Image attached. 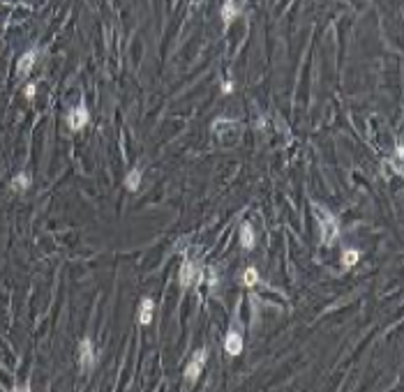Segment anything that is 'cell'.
Returning a JSON list of instances; mask_svg holds the SVG:
<instances>
[{
  "label": "cell",
  "mask_w": 404,
  "mask_h": 392,
  "mask_svg": "<svg viewBox=\"0 0 404 392\" xmlns=\"http://www.w3.org/2000/svg\"><path fill=\"white\" fill-rule=\"evenodd\" d=\"M314 206V213L319 215V229H321V242L323 245H333L339 235V224L335 219L333 213H328L321 203H312Z\"/></svg>",
  "instance_id": "obj_1"
},
{
  "label": "cell",
  "mask_w": 404,
  "mask_h": 392,
  "mask_svg": "<svg viewBox=\"0 0 404 392\" xmlns=\"http://www.w3.org/2000/svg\"><path fill=\"white\" fill-rule=\"evenodd\" d=\"M153 311H155V302L150 298H143L141 307H139V323H141V325H148V323L153 321Z\"/></svg>",
  "instance_id": "obj_8"
},
{
  "label": "cell",
  "mask_w": 404,
  "mask_h": 392,
  "mask_svg": "<svg viewBox=\"0 0 404 392\" xmlns=\"http://www.w3.org/2000/svg\"><path fill=\"white\" fill-rule=\"evenodd\" d=\"M35 60H37V51H35V49L26 51V53H23L21 58H19V65H17V70H19V77H26L28 72L33 70Z\"/></svg>",
  "instance_id": "obj_7"
},
{
  "label": "cell",
  "mask_w": 404,
  "mask_h": 392,
  "mask_svg": "<svg viewBox=\"0 0 404 392\" xmlns=\"http://www.w3.org/2000/svg\"><path fill=\"white\" fill-rule=\"evenodd\" d=\"M206 360H208V351L206 349H199L197 353H194L192 362L187 365V369H185V381L190 383V385H194V383L199 381V376H201V369H203V365H206Z\"/></svg>",
  "instance_id": "obj_3"
},
{
  "label": "cell",
  "mask_w": 404,
  "mask_h": 392,
  "mask_svg": "<svg viewBox=\"0 0 404 392\" xmlns=\"http://www.w3.org/2000/svg\"><path fill=\"white\" fill-rule=\"evenodd\" d=\"M197 279H203V273L194 266V261H185L181 268V286L183 289H190Z\"/></svg>",
  "instance_id": "obj_5"
},
{
  "label": "cell",
  "mask_w": 404,
  "mask_h": 392,
  "mask_svg": "<svg viewBox=\"0 0 404 392\" xmlns=\"http://www.w3.org/2000/svg\"><path fill=\"white\" fill-rule=\"evenodd\" d=\"M23 95H26V99H33L35 97V83H28L26 90H23Z\"/></svg>",
  "instance_id": "obj_16"
},
{
  "label": "cell",
  "mask_w": 404,
  "mask_h": 392,
  "mask_svg": "<svg viewBox=\"0 0 404 392\" xmlns=\"http://www.w3.org/2000/svg\"><path fill=\"white\" fill-rule=\"evenodd\" d=\"M241 14V10H238V5H236V0H224V7H222V19H224V28H229L231 21H234L236 17Z\"/></svg>",
  "instance_id": "obj_9"
},
{
  "label": "cell",
  "mask_w": 404,
  "mask_h": 392,
  "mask_svg": "<svg viewBox=\"0 0 404 392\" xmlns=\"http://www.w3.org/2000/svg\"><path fill=\"white\" fill-rule=\"evenodd\" d=\"M254 240H257L254 238V229H252L250 222H245L241 226V245L245 247V249H252V247H254Z\"/></svg>",
  "instance_id": "obj_10"
},
{
  "label": "cell",
  "mask_w": 404,
  "mask_h": 392,
  "mask_svg": "<svg viewBox=\"0 0 404 392\" xmlns=\"http://www.w3.org/2000/svg\"><path fill=\"white\" fill-rule=\"evenodd\" d=\"M342 263H344V266H356V263H358V251H356V249H347L342 254Z\"/></svg>",
  "instance_id": "obj_14"
},
{
  "label": "cell",
  "mask_w": 404,
  "mask_h": 392,
  "mask_svg": "<svg viewBox=\"0 0 404 392\" xmlns=\"http://www.w3.org/2000/svg\"><path fill=\"white\" fill-rule=\"evenodd\" d=\"M88 120H90V113H88V109H86V102H81L77 109L70 111V115H67V125H70V129L79 132L83 125H88Z\"/></svg>",
  "instance_id": "obj_4"
},
{
  "label": "cell",
  "mask_w": 404,
  "mask_h": 392,
  "mask_svg": "<svg viewBox=\"0 0 404 392\" xmlns=\"http://www.w3.org/2000/svg\"><path fill=\"white\" fill-rule=\"evenodd\" d=\"M224 349H226L229 355H238L243 351V337L238 330H229V335L224 339Z\"/></svg>",
  "instance_id": "obj_6"
},
{
  "label": "cell",
  "mask_w": 404,
  "mask_h": 392,
  "mask_svg": "<svg viewBox=\"0 0 404 392\" xmlns=\"http://www.w3.org/2000/svg\"><path fill=\"white\" fill-rule=\"evenodd\" d=\"M28 185H30V175H28V173H19V175H14V178H12V182H10L12 191H26V189H28Z\"/></svg>",
  "instance_id": "obj_11"
},
{
  "label": "cell",
  "mask_w": 404,
  "mask_h": 392,
  "mask_svg": "<svg viewBox=\"0 0 404 392\" xmlns=\"http://www.w3.org/2000/svg\"><path fill=\"white\" fill-rule=\"evenodd\" d=\"M402 143H397V148H395V173L402 175Z\"/></svg>",
  "instance_id": "obj_15"
},
{
  "label": "cell",
  "mask_w": 404,
  "mask_h": 392,
  "mask_svg": "<svg viewBox=\"0 0 404 392\" xmlns=\"http://www.w3.org/2000/svg\"><path fill=\"white\" fill-rule=\"evenodd\" d=\"M257 282H259V273L254 268H247L245 275H243V284H245V286H254Z\"/></svg>",
  "instance_id": "obj_13"
},
{
  "label": "cell",
  "mask_w": 404,
  "mask_h": 392,
  "mask_svg": "<svg viewBox=\"0 0 404 392\" xmlns=\"http://www.w3.org/2000/svg\"><path fill=\"white\" fill-rule=\"evenodd\" d=\"M231 90H234V83H231V81H226V83H224V93L229 95Z\"/></svg>",
  "instance_id": "obj_17"
},
{
  "label": "cell",
  "mask_w": 404,
  "mask_h": 392,
  "mask_svg": "<svg viewBox=\"0 0 404 392\" xmlns=\"http://www.w3.org/2000/svg\"><path fill=\"white\" fill-rule=\"evenodd\" d=\"M201 3H203V0H190V5H192V7H199Z\"/></svg>",
  "instance_id": "obj_18"
},
{
  "label": "cell",
  "mask_w": 404,
  "mask_h": 392,
  "mask_svg": "<svg viewBox=\"0 0 404 392\" xmlns=\"http://www.w3.org/2000/svg\"><path fill=\"white\" fill-rule=\"evenodd\" d=\"M95 362H97V355H95L93 342L88 337H83L81 344H79V367H81V374H90V369H95Z\"/></svg>",
  "instance_id": "obj_2"
},
{
  "label": "cell",
  "mask_w": 404,
  "mask_h": 392,
  "mask_svg": "<svg viewBox=\"0 0 404 392\" xmlns=\"http://www.w3.org/2000/svg\"><path fill=\"white\" fill-rule=\"evenodd\" d=\"M139 182H141V169H132L130 175L125 178V187L130 191H137L139 189Z\"/></svg>",
  "instance_id": "obj_12"
}]
</instances>
